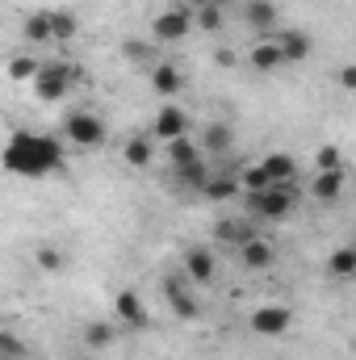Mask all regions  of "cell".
<instances>
[{
    "instance_id": "cell-1",
    "label": "cell",
    "mask_w": 356,
    "mask_h": 360,
    "mask_svg": "<svg viewBox=\"0 0 356 360\" xmlns=\"http://www.w3.org/2000/svg\"><path fill=\"white\" fill-rule=\"evenodd\" d=\"M0 168L21 180L55 176V172H63V143L42 130H13L0 147Z\"/></svg>"
},
{
    "instance_id": "cell-2",
    "label": "cell",
    "mask_w": 356,
    "mask_h": 360,
    "mask_svg": "<svg viewBox=\"0 0 356 360\" xmlns=\"http://www.w3.org/2000/svg\"><path fill=\"white\" fill-rule=\"evenodd\" d=\"M248 214L260 222H289L298 214V188L293 184H272L260 193H248Z\"/></svg>"
},
{
    "instance_id": "cell-3",
    "label": "cell",
    "mask_w": 356,
    "mask_h": 360,
    "mask_svg": "<svg viewBox=\"0 0 356 360\" xmlns=\"http://www.w3.org/2000/svg\"><path fill=\"white\" fill-rule=\"evenodd\" d=\"M80 80H84V68L80 63H42L30 84H34V96L42 105H59L72 92V84H80Z\"/></svg>"
},
{
    "instance_id": "cell-4",
    "label": "cell",
    "mask_w": 356,
    "mask_h": 360,
    "mask_svg": "<svg viewBox=\"0 0 356 360\" xmlns=\"http://www.w3.org/2000/svg\"><path fill=\"white\" fill-rule=\"evenodd\" d=\"M105 139H109V126H105L101 113H92V109H72V113H68V122H63V143H68V147L101 151Z\"/></svg>"
},
{
    "instance_id": "cell-5",
    "label": "cell",
    "mask_w": 356,
    "mask_h": 360,
    "mask_svg": "<svg viewBox=\"0 0 356 360\" xmlns=\"http://www.w3.org/2000/svg\"><path fill=\"white\" fill-rule=\"evenodd\" d=\"M189 34H193V8H184V4H172L168 13H155V21H151V38L164 46L184 42Z\"/></svg>"
},
{
    "instance_id": "cell-6",
    "label": "cell",
    "mask_w": 356,
    "mask_h": 360,
    "mask_svg": "<svg viewBox=\"0 0 356 360\" xmlns=\"http://www.w3.org/2000/svg\"><path fill=\"white\" fill-rule=\"evenodd\" d=\"M164 297H168V306H172V314H177L180 323L201 319V302H197V293L189 289L184 276H164Z\"/></svg>"
},
{
    "instance_id": "cell-7",
    "label": "cell",
    "mask_w": 356,
    "mask_h": 360,
    "mask_svg": "<svg viewBox=\"0 0 356 360\" xmlns=\"http://www.w3.org/2000/svg\"><path fill=\"white\" fill-rule=\"evenodd\" d=\"M113 314H117V323L130 327V331H147V327H151V310H147V302H143L134 289H122V293L113 297Z\"/></svg>"
},
{
    "instance_id": "cell-8",
    "label": "cell",
    "mask_w": 356,
    "mask_h": 360,
    "mask_svg": "<svg viewBox=\"0 0 356 360\" xmlns=\"http://www.w3.org/2000/svg\"><path fill=\"white\" fill-rule=\"evenodd\" d=\"M248 327L256 335H265V340H276V335H285L293 327V314H289V306H256L252 319H248Z\"/></svg>"
},
{
    "instance_id": "cell-9",
    "label": "cell",
    "mask_w": 356,
    "mask_h": 360,
    "mask_svg": "<svg viewBox=\"0 0 356 360\" xmlns=\"http://www.w3.org/2000/svg\"><path fill=\"white\" fill-rule=\"evenodd\" d=\"M268 42L276 46L281 63H302V59H310V51H314V38H310L306 30H281V34L268 38Z\"/></svg>"
},
{
    "instance_id": "cell-10",
    "label": "cell",
    "mask_w": 356,
    "mask_h": 360,
    "mask_svg": "<svg viewBox=\"0 0 356 360\" xmlns=\"http://www.w3.org/2000/svg\"><path fill=\"white\" fill-rule=\"evenodd\" d=\"M180 264H184V281H189V285H210L214 272H218V260H214L210 248H184Z\"/></svg>"
},
{
    "instance_id": "cell-11",
    "label": "cell",
    "mask_w": 356,
    "mask_h": 360,
    "mask_svg": "<svg viewBox=\"0 0 356 360\" xmlns=\"http://www.w3.org/2000/svg\"><path fill=\"white\" fill-rule=\"evenodd\" d=\"M189 134V113L180 105H164L155 113V126H151V139L155 143H172V139H184Z\"/></svg>"
},
{
    "instance_id": "cell-12",
    "label": "cell",
    "mask_w": 356,
    "mask_h": 360,
    "mask_svg": "<svg viewBox=\"0 0 356 360\" xmlns=\"http://www.w3.org/2000/svg\"><path fill=\"white\" fill-rule=\"evenodd\" d=\"M348 188V168H327V172H314L310 180V197L323 201V205H336Z\"/></svg>"
},
{
    "instance_id": "cell-13",
    "label": "cell",
    "mask_w": 356,
    "mask_h": 360,
    "mask_svg": "<svg viewBox=\"0 0 356 360\" xmlns=\"http://www.w3.org/2000/svg\"><path fill=\"white\" fill-rule=\"evenodd\" d=\"M239 260H243V269L265 272V269H272L276 252H272V243H268V239H260V235H252V239H243V243H239Z\"/></svg>"
},
{
    "instance_id": "cell-14",
    "label": "cell",
    "mask_w": 356,
    "mask_h": 360,
    "mask_svg": "<svg viewBox=\"0 0 356 360\" xmlns=\"http://www.w3.org/2000/svg\"><path fill=\"white\" fill-rule=\"evenodd\" d=\"M260 168H265V176L272 184H298V160L293 155H285V151H272L260 160Z\"/></svg>"
},
{
    "instance_id": "cell-15",
    "label": "cell",
    "mask_w": 356,
    "mask_h": 360,
    "mask_svg": "<svg viewBox=\"0 0 356 360\" xmlns=\"http://www.w3.org/2000/svg\"><path fill=\"white\" fill-rule=\"evenodd\" d=\"M122 160H126L130 168H151V164H155V139H151V134H134V139H126Z\"/></svg>"
},
{
    "instance_id": "cell-16",
    "label": "cell",
    "mask_w": 356,
    "mask_h": 360,
    "mask_svg": "<svg viewBox=\"0 0 356 360\" xmlns=\"http://www.w3.org/2000/svg\"><path fill=\"white\" fill-rule=\"evenodd\" d=\"M151 89H155V96H177L184 89V76L177 63H151Z\"/></svg>"
},
{
    "instance_id": "cell-17",
    "label": "cell",
    "mask_w": 356,
    "mask_h": 360,
    "mask_svg": "<svg viewBox=\"0 0 356 360\" xmlns=\"http://www.w3.org/2000/svg\"><path fill=\"white\" fill-rule=\"evenodd\" d=\"M243 21H248V30L268 34V30L276 25V4H272V0H248V4H243Z\"/></svg>"
},
{
    "instance_id": "cell-18",
    "label": "cell",
    "mask_w": 356,
    "mask_h": 360,
    "mask_svg": "<svg viewBox=\"0 0 356 360\" xmlns=\"http://www.w3.org/2000/svg\"><path fill=\"white\" fill-rule=\"evenodd\" d=\"M51 13V42H72L80 34V21L72 8H46Z\"/></svg>"
},
{
    "instance_id": "cell-19",
    "label": "cell",
    "mask_w": 356,
    "mask_h": 360,
    "mask_svg": "<svg viewBox=\"0 0 356 360\" xmlns=\"http://www.w3.org/2000/svg\"><path fill=\"white\" fill-rule=\"evenodd\" d=\"M201 193H205L210 201H231V197L239 193V176H235V172H210V180L201 184Z\"/></svg>"
},
{
    "instance_id": "cell-20",
    "label": "cell",
    "mask_w": 356,
    "mask_h": 360,
    "mask_svg": "<svg viewBox=\"0 0 356 360\" xmlns=\"http://www.w3.org/2000/svg\"><path fill=\"white\" fill-rule=\"evenodd\" d=\"M21 38H25V42L46 46V42H51V13H46V8L30 13V17H25V25H21Z\"/></svg>"
},
{
    "instance_id": "cell-21",
    "label": "cell",
    "mask_w": 356,
    "mask_h": 360,
    "mask_svg": "<svg viewBox=\"0 0 356 360\" xmlns=\"http://www.w3.org/2000/svg\"><path fill=\"white\" fill-rule=\"evenodd\" d=\"M201 147H205V151H214V155H222V151H231V147H235V130H231V126H222V122H214V126H205Z\"/></svg>"
},
{
    "instance_id": "cell-22",
    "label": "cell",
    "mask_w": 356,
    "mask_h": 360,
    "mask_svg": "<svg viewBox=\"0 0 356 360\" xmlns=\"http://www.w3.org/2000/svg\"><path fill=\"white\" fill-rule=\"evenodd\" d=\"M80 340H84V348H92V352H101V348H109V344L117 340V327H113V323H84Z\"/></svg>"
},
{
    "instance_id": "cell-23",
    "label": "cell",
    "mask_w": 356,
    "mask_h": 360,
    "mask_svg": "<svg viewBox=\"0 0 356 360\" xmlns=\"http://www.w3.org/2000/svg\"><path fill=\"white\" fill-rule=\"evenodd\" d=\"M327 272L336 276V281H348V276H356V248H336L331 252V260H327Z\"/></svg>"
},
{
    "instance_id": "cell-24",
    "label": "cell",
    "mask_w": 356,
    "mask_h": 360,
    "mask_svg": "<svg viewBox=\"0 0 356 360\" xmlns=\"http://www.w3.org/2000/svg\"><path fill=\"white\" fill-rule=\"evenodd\" d=\"M248 63H252V72H276L281 68V55H276V46L272 42H256L252 51H248Z\"/></svg>"
},
{
    "instance_id": "cell-25",
    "label": "cell",
    "mask_w": 356,
    "mask_h": 360,
    "mask_svg": "<svg viewBox=\"0 0 356 360\" xmlns=\"http://www.w3.org/2000/svg\"><path fill=\"white\" fill-rule=\"evenodd\" d=\"M177 172L180 184H189V188H201L205 180H210V164H205V155L201 160H193V164H180V168H172Z\"/></svg>"
},
{
    "instance_id": "cell-26",
    "label": "cell",
    "mask_w": 356,
    "mask_h": 360,
    "mask_svg": "<svg viewBox=\"0 0 356 360\" xmlns=\"http://www.w3.org/2000/svg\"><path fill=\"white\" fill-rule=\"evenodd\" d=\"M34 260H38L42 272H63L68 269V256H63L55 243H38V248H34Z\"/></svg>"
},
{
    "instance_id": "cell-27",
    "label": "cell",
    "mask_w": 356,
    "mask_h": 360,
    "mask_svg": "<svg viewBox=\"0 0 356 360\" xmlns=\"http://www.w3.org/2000/svg\"><path fill=\"white\" fill-rule=\"evenodd\" d=\"M222 21H227V13H222L218 4H201V8H193V25L205 30V34H218Z\"/></svg>"
},
{
    "instance_id": "cell-28",
    "label": "cell",
    "mask_w": 356,
    "mask_h": 360,
    "mask_svg": "<svg viewBox=\"0 0 356 360\" xmlns=\"http://www.w3.org/2000/svg\"><path fill=\"white\" fill-rule=\"evenodd\" d=\"M164 147H168V160H172V168L201 160V147H197V143H189V134H184V139H172V143H164Z\"/></svg>"
},
{
    "instance_id": "cell-29",
    "label": "cell",
    "mask_w": 356,
    "mask_h": 360,
    "mask_svg": "<svg viewBox=\"0 0 356 360\" xmlns=\"http://www.w3.org/2000/svg\"><path fill=\"white\" fill-rule=\"evenodd\" d=\"M0 360H30V344L17 331H4L0 327Z\"/></svg>"
},
{
    "instance_id": "cell-30",
    "label": "cell",
    "mask_w": 356,
    "mask_h": 360,
    "mask_svg": "<svg viewBox=\"0 0 356 360\" xmlns=\"http://www.w3.org/2000/svg\"><path fill=\"white\" fill-rule=\"evenodd\" d=\"M252 235H256V231H252L248 222H218V226H214V239H222V243H235V248H239L243 239H252Z\"/></svg>"
},
{
    "instance_id": "cell-31",
    "label": "cell",
    "mask_w": 356,
    "mask_h": 360,
    "mask_svg": "<svg viewBox=\"0 0 356 360\" xmlns=\"http://www.w3.org/2000/svg\"><path fill=\"white\" fill-rule=\"evenodd\" d=\"M38 59H30V55H17V59H8V80H34L38 76Z\"/></svg>"
},
{
    "instance_id": "cell-32",
    "label": "cell",
    "mask_w": 356,
    "mask_h": 360,
    "mask_svg": "<svg viewBox=\"0 0 356 360\" xmlns=\"http://www.w3.org/2000/svg\"><path fill=\"white\" fill-rule=\"evenodd\" d=\"M239 188L260 193V188H272V180L265 176V168H260V164H252V168H243V172H239Z\"/></svg>"
},
{
    "instance_id": "cell-33",
    "label": "cell",
    "mask_w": 356,
    "mask_h": 360,
    "mask_svg": "<svg viewBox=\"0 0 356 360\" xmlns=\"http://www.w3.org/2000/svg\"><path fill=\"white\" fill-rule=\"evenodd\" d=\"M314 168H319V172H327V168H344V151H340L336 143L319 147V151H314Z\"/></svg>"
},
{
    "instance_id": "cell-34",
    "label": "cell",
    "mask_w": 356,
    "mask_h": 360,
    "mask_svg": "<svg viewBox=\"0 0 356 360\" xmlns=\"http://www.w3.org/2000/svg\"><path fill=\"white\" fill-rule=\"evenodd\" d=\"M122 51H126V59H134V63H143V59L151 55V46H147L143 38H126V42H122Z\"/></svg>"
},
{
    "instance_id": "cell-35",
    "label": "cell",
    "mask_w": 356,
    "mask_h": 360,
    "mask_svg": "<svg viewBox=\"0 0 356 360\" xmlns=\"http://www.w3.org/2000/svg\"><path fill=\"white\" fill-rule=\"evenodd\" d=\"M340 89H348V92L356 89V68H352V63H344V68H340Z\"/></svg>"
},
{
    "instance_id": "cell-36",
    "label": "cell",
    "mask_w": 356,
    "mask_h": 360,
    "mask_svg": "<svg viewBox=\"0 0 356 360\" xmlns=\"http://www.w3.org/2000/svg\"><path fill=\"white\" fill-rule=\"evenodd\" d=\"M214 63L218 68H235V51H214Z\"/></svg>"
},
{
    "instance_id": "cell-37",
    "label": "cell",
    "mask_w": 356,
    "mask_h": 360,
    "mask_svg": "<svg viewBox=\"0 0 356 360\" xmlns=\"http://www.w3.org/2000/svg\"><path fill=\"white\" fill-rule=\"evenodd\" d=\"M177 4H184V8H201L205 0H177Z\"/></svg>"
},
{
    "instance_id": "cell-38",
    "label": "cell",
    "mask_w": 356,
    "mask_h": 360,
    "mask_svg": "<svg viewBox=\"0 0 356 360\" xmlns=\"http://www.w3.org/2000/svg\"><path fill=\"white\" fill-rule=\"evenodd\" d=\"M205 4H218V8H227V4H235V0H205Z\"/></svg>"
}]
</instances>
